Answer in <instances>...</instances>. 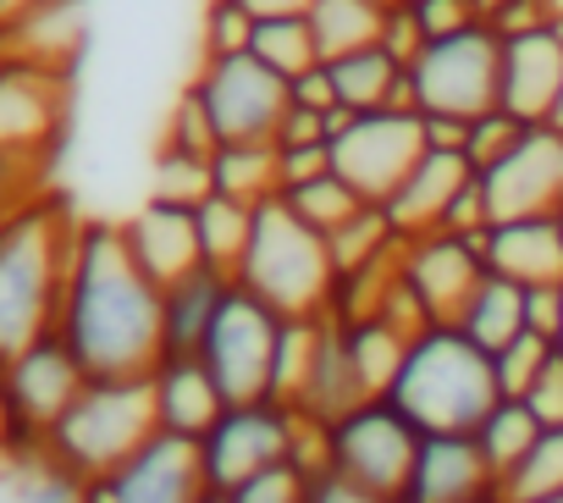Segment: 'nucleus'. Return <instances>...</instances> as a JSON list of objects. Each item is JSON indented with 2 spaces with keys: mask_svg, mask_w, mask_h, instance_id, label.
<instances>
[{
  "mask_svg": "<svg viewBox=\"0 0 563 503\" xmlns=\"http://www.w3.org/2000/svg\"><path fill=\"white\" fill-rule=\"evenodd\" d=\"M56 338L84 376H150L161 365V288L128 255L122 221H84L73 232Z\"/></svg>",
  "mask_w": 563,
  "mask_h": 503,
  "instance_id": "obj_1",
  "label": "nucleus"
},
{
  "mask_svg": "<svg viewBox=\"0 0 563 503\" xmlns=\"http://www.w3.org/2000/svg\"><path fill=\"white\" fill-rule=\"evenodd\" d=\"M73 232L78 216L56 194H34L0 216V365L56 332Z\"/></svg>",
  "mask_w": 563,
  "mask_h": 503,
  "instance_id": "obj_2",
  "label": "nucleus"
},
{
  "mask_svg": "<svg viewBox=\"0 0 563 503\" xmlns=\"http://www.w3.org/2000/svg\"><path fill=\"white\" fill-rule=\"evenodd\" d=\"M387 398L420 431H475L481 415L503 393H497V376H492V354L475 349L453 321H437L409 343Z\"/></svg>",
  "mask_w": 563,
  "mask_h": 503,
  "instance_id": "obj_3",
  "label": "nucleus"
},
{
  "mask_svg": "<svg viewBox=\"0 0 563 503\" xmlns=\"http://www.w3.org/2000/svg\"><path fill=\"white\" fill-rule=\"evenodd\" d=\"M232 283L254 294L265 310H276L282 321H294V316H327L338 266L327 238L310 232L282 199H271L254 210V238Z\"/></svg>",
  "mask_w": 563,
  "mask_h": 503,
  "instance_id": "obj_4",
  "label": "nucleus"
},
{
  "mask_svg": "<svg viewBox=\"0 0 563 503\" xmlns=\"http://www.w3.org/2000/svg\"><path fill=\"white\" fill-rule=\"evenodd\" d=\"M155 426V393L150 376H89L84 393L67 404V415L51 426L45 453L78 475L84 486L117 470L139 442H150Z\"/></svg>",
  "mask_w": 563,
  "mask_h": 503,
  "instance_id": "obj_5",
  "label": "nucleus"
},
{
  "mask_svg": "<svg viewBox=\"0 0 563 503\" xmlns=\"http://www.w3.org/2000/svg\"><path fill=\"white\" fill-rule=\"evenodd\" d=\"M84 365L73 360V349L45 332L34 338L18 360L0 365V409H7V437H0V459L18 464V459H34L45 453V437L51 426L67 415V404L84 393Z\"/></svg>",
  "mask_w": 563,
  "mask_h": 503,
  "instance_id": "obj_6",
  "label": "nucleus"
},
{
  "mask_svg": "<svg viewBox=\"0 0 563 503\" xmlns=\"http://www.w3.org/2000/svg\"><path fill=\"white\" fill-rule=\"evenodd\" d=\"M332 133V172L365 199V205H387L393 188L415 172V161L426 155V122L409 106H387V111H332L327 117Z\"/></svg>",
  "mask_w": 563,
  "mask_h": 503,
  "instance_id": "obj_7",
  "label": "nucleus"
},
{
  "mask_svg": "<svg viewBox=\"0 0 563 503\" xmlns=\"http://www.w3.org/2000/svg\"><path fill=\"white\" fill-rule=\"evenodd\" d=\"M497 56L503 40L486 23L431 40L409 62V106L420 117H459V122L486 117L497 106Z\"/></svg>",
  "mask_w": 563,
  "mask_h": 503,
  "instance_id": "obj_8",
  "label": "nucleus"
},
{
  "mask_svg": "<svg viewBox=\"0 0 563 503\" xmlns=\"http://www.w3.org/2000/svg\"><path fill=\"white\" fill-rule=\"evenodd\" d=\"M420 426L393 404V398H365L349 415L327 420V459L360 481L371 497H404L415 453H420Z\"/></svg>",
  "mask_w": 563,
  "mask_h": 503,
  "instance_id": "obj_9",
  "label": "nucleus"
},
{
  "mask_svg": "<svg viewBox=\"0 0 563 503\" xmlns=\"http://www.w3.org/2000/svg\"><path fill=\"white\" fill-rule=\"evenodd\" d=\"M188 95L205 106L221 144H254L276 139V122L288 117V78H276L265 62L243 56H199V73L188 78Z\"/></svg>",
  "mask_w": 563,
  "mask_h": 503,
  "instance_id": "obj_10",
  "label": "nucleus"
},
{
  "mask_svg": "<svg viewBox=\"0 0 563 503\" xmlns=\"http://www.w3.org/2000/svg\"><path fill=\"white\" fill-rule=\"evenodd\" d=\"M299 409L276 404V398H254V404H227L216 415V426L199 437V464H205V486L210 492H232L249 475L271 470V464H294V442H299Z\"/></svg>",
  "mask_w": 563,
  "mask_h": 503,
  "instance_id": "obj_11",
  "label": "nucleus"
},
{
  "mask_svg": "<svg viewBox=\"0 0 563 503\" xmlns=\"http://www.w3.org/2000/svg\"><path fill=\"white\" fill-rule=\"evenodd\" d=\"M276 332H282V316L265 310L254 294H243L232 283L221 310H216V321H210V332H205V343H199V360L216 376L227 404H254V398L271 393Z\"/></svg>",
  "mask_w": 563,
  "mask_h": 503,
  "instance_id": "obj_12",
  "label": "nucleus"
},
{
  "mask_svg": "<svg viewBox=\"0 0 563 503\" xmlns=\"http://www.w3.org/2000/svg\"><path fill=\"white\" fill-rule=\"evenodd\" d=\"M67 122V73L0 56V155L18 161H51Z\"/></svg>",
  "mask_w": 563,
  "mask_h": 503,
  "instance_id": "obj_13",
  "label": "nucleus"
},
{
  "mask_svg": "<svg viewBox=\"0 0 563 503\" xmlns=\"http://www.w3.org/2000/svg\"><path fill=\"white\" fill-rule=\"evenodd\" d=\"M205 486V464H199V442L155 431L150 442H139L117 470H106L100 481L84 486V503H199Z\"/></svg>",
  "mask_w": 563,
  "mask_h": 503,
  "instance_id": "obj_14",
  "label": "nucleus"
},
{
  "mask_svg": "<svg viewBox=\"0 0 563 503\" xmlns=\"http://www.w3.org/2000/svg\"><path fill=\"white\" fill-rule=\"evenodd\" d=\"M481 194L492 221H519V216H552L563 205V128L536 122L525 139L481 172Z\"/></svg>",
  "mask_w": 563,
  "mask_h": 503,
  "instance_id": "obj_15",
  "label": "nucleus"
},
{
  "mask_svg": "<svg viewBox=\"0 0 563 503\" xmlns=\"http://www.w3.org/2000/svg\"><path fill=\"white\" fill-rule=\"evenodd\" d=\"M398 277H404V288L426 305L431 321H459V310L470 305L475 283L486 277L481 238H459V232L404 238V266H398Z\"/></svg>",
  "mask_w": 563,
  "mask_h": 503,
  "instance_id": "obj_16",
  "label": "nucleus"
},
{
  "mask_svg": "<svg viewBox=\"0 0 563 503\" xmlns=\"http://www.w3.org/2000/svg\"><path fill=\"white\" fill-rule=\"evenodd\" d=\"M558 95H563V40L552 34V23L530 34H508L497 56V111L536 128L552 122Z\"/></svg>",
  "mask_w": 563,
  "mask_h": 503,
  "instance_id": "obj_17",
  "label": "nucleus"
},
{
  "mask_svg": "<svg viewBox=\"0 0 563 503\" xmlns=\"http://www.w3.org/2000/svg\"><path fill=\"white\" fill-rule=\"evenodd\" d=\"M492 492H497V475H492L475 431H426L420 437V453H415V470L404 486L409 503H475Z\"/></svg>",
  "mask_w": 563,
  "mask_h": 503,
  "instance_id": "obj_18",
  "label": "nucleus"
},
{
  "mask_svg": "<svg viewBox=\"0 0 563 503\" xmlns=\"http://www.w3.org/2000/svg\"><path fill=\"white\" fill-rule=\"evenodd\" d=\"M122 238H128V255L139 261V272L155 288H172V283H183V277H194L205 266L199 261V227H194V210L188 205L144 199L122 221Z\"/></svg>",
  "mask_w": 563,
  "mask_h": 503,
  "instance_id": "obj_19",
  "label": "nucleus"
},
{
  "mask_svg": "<svg viewBox=\"0 0 563 503\" xmlns=\"http://www.w3.org/2000/svg\"><path fill=\"white\" fill-rule=\"evenodd\" d=\"M475 183V166L459 155V150H426L415 161V172L393 188V199L382 205L393 232L398 238H426V232H442L453 199Z\"/></svg>",
  "mask_w": 563,
  "mask_h": 503,
  "instance_id": "obj_20",
  "label": "nucleus"
},
{
  "mask_svg": "<svg viewBox=\"0 0 563 503\" xmlns=\"http://www.w3.org/2000/svg\"><path fill=\"white\" fill-rule=\"evenodd\" d=\"M481 261L492 277H508L519 288H552L563 283V232L552 216L492 221L481 232Z\"/></svg>",
  "mask_w": 563,
  "mask_h": 503,
  "instance_id": "obj_21",
  "label": "nucleus"
},
{
  "mask_svg": "<svg viewBox=\"0 0 563 503\" xmlns=\"http://www.w3.org/2000/svg\"><path fill=\"white\" fill-rule=\"evenodd\" d=\"M150 393H155V426L172 431V437H188V442H199L216 426V415L227 409V398H221V387H216V376L205 371L199 354L194 360H161L150 371Z\"/></svg>",
  "mask_w": 563,
  "mask_h": 503,
  "instance_id": "obj_22",
  "label": "nucleus"
},
{
  "mask_svg": "<svg viewBox=\"0 0 563 503\" xmlns=\"http://www.w3.org/2000/svg\"><path fill=\"white\" fill-rule=\"evenodd\" d=\"M227 288L232 283L210 266H199L194 277H183L172 288H161V360H194L199 354Z\"/></svg>",
  "mask_w": 563,
  "mask_h": 503,
  "instance_id": "obj_23",
  "label": "nucleus"
},
{
  "mask_svg": "<svg viewBox=\"0 0 563 503\" xmlns=\"http://www.w3.org/2000/svg\"><path fill=\"white\" fill-rule=\"evenodd\" d=\"M327 73H332V89H338V106L343 111H387V106H409V67L393 56V51H382V45H371V51H354V56H338V62H327ZM415 111V106H409Z\"/></svg>",
  "mask_w": 563,
  "mask_h": 503,
  "instance_id": "obj_24",
  "label": "nucleus"
},
{
  "mask_svg": "<svg viewBox=\"0 0 563 503\" xmlns=\"http://www.w3.org/2000/svg\"><path fill=\"white\" fill-rule=\"evenodd\" d=\"M210 183L216 194L260 210L271 199H282V166H276V144L271 139H254V144H221L210 155Z\"/></svg>",
  "mask_w": 563,
  "mask_h": 503,
  "instance_id": "obj_25",
  "label": "nucleus"
},
{
  "mask_svg": "<svg viewBox=\"0 0 563 503\" xmlns=\"http://www.w3.org/2000/svg\"><path fill=\"white\" fill-rule=\"evenodd\" d=\"M475 349H486V354H497L503 343H514L519 332H525V288L519 283H508V277H481L475 283V294H470V305L459 310V321H453Z\"/></svg>",
  "mask_w": 563,
  "mask_h": 503,
  "instance_id": "obj_26",
  "label": "nucleus"
},
{
  "mask_svg": "<svg viewBox=\"0 0 563 503\" xmlns=\"http://www.w3.org/2000/svg\"><path fill=\"white\" fill-rule=\"evenodd\" d=\"M354 404H365V393H360V376H354V360H349V338H343V327L327 316V327H321V349H316V371H310V393H305V409L299 415H310V420H338V415H349Z\"/></svg>",
  "mask_w": 563,
  "mask_h": 503,
  "instance_id": "obj_27",
  "label": "nucleus"
},
{
  "mask_svg": "<svg viewBox=\"0 0 563 503\" xmlns=\"http://www.w3.org/2000/svg\"><path fill=\"white\" fill-rule=\"evenodd\" d=\"M194 227H199V261L232 283L254 238V210L227 194H210L205 205H194Z\"/></svg>",
  "mask_w": 563,
  "mask_h": 503,
  "instance_id": "obj_28",
  "label": "nucleus"
},
{
  "mask_svg": "<svg viewBox=\"0 0 563 503\" xmlns=\"http://www.w3.org/2000/svg\"><path fill=\"white\" fill-rule=\"evenodd\" d=\"M382 23H387V7H376V0H316L310 7V29H316L321 62H338V56L382 45Z\"/></svg>",
  "mask_w": 563,
  "mask_h": 503,
  "instance_id": "obj_29",
  "label": "nucleus"
},
{
  "mask_svg": "<svg viewBox=\"0 0 563 503\" xmlns=\"http://www.w3.org/2000/svg\"><path fill=\"white\" fill-rule=\"evenodd\" d=\"M321 327H327V316H294V321H282V332H276V360H271V393H265V398L288 404V409H305L310 371H316V349H321Z\"/></svg>",
  "mask_w": 563,
  "mask_h": 503,
  "instance_id": "obj_30",
  "label": "nucleus"
},
{
  "mask_svg": "<svg viewBox=\"0 0 563 503\" xmlns=\"http://www.w3.org/2000/svg\"><path fill=\"white\" fill-rule=\"evenodd\" d=\"M343 338H349V360H354V376H360V393L365 398H387L409 343L382 321V316H365V321H338Z\"/></svg>",
  "mask_w": 563,
  "mask_h": 503,
  "instance_id": "obj_31",
  "label": "nucleus"
},
{
  "mask_svg": "<svg viewBox=\"0 0 563 503\" xmlns=\"http://www.w3.org/2000/svg\"><path fill=\"white\" fill-rule=\"evenodd\" d=\"M536 437H541V420H536V409H530L525 398H497V404L481 415L475 442H481V453H486V464H492L497 486H503V475L530 453V442H536Z\"/></svg>",
  "mask_w": 563,
  "mask_h": 503,
  "instance_id": "obj_32",
  "label": "nucleus"
},
{
  "mask_svg": "<svg viewBox=\"0 0 563 503\" xmlns=\"http://www.w3.org/2000/svg\"><path fill=\"white\" fill-rule=\"evenodd\" d=\"M249 56L265 62L276 78H288V84L305 78L310 67H321V45H316L310 18H271V23H254Z\"/></svg>",
  "mask_w": 563,
  "mask_h": 503,
  "instance_id": "obj_33",
  "label": "nucleus"
},
{
  "mask_svg": "<svg viewBox=\"0 0 563 503\" xmlns=\"http://www.w3.org/2000/svg\"><path fill=\"white\" fill-rule=\"evenodd\" d=\"M282 205H288L310 232H321V238H332L338 227H349L360 210H365V199L338 177V172H327V177H310V183H299V188H282Z\"/></svg>",
  "mask_w": 563,
  "mask_h": 503,
  "instance_id": "obj_34",
  "label": "nucleus"
},
{
  "mask_svg": "<svg viewBox=\"0 0 563 503\" xmlns=\"http://www.w3.org/2000/svg\"><path fill=\"white\" fill-rule=\"evenodd\" d=\"M398 243H404V238L393 232V221H387L382 205H365L349 227H338V232L327 238L338 277H343V272H360V266H371V261H382V255H393Z\"/></svg>",
  "mask_w": 563,
  "mask_h": 503,
  "instance_id": "obj_35",
  "label": "nucleus"
},
{
  "mask_svg": "<svg viewBox=\"0 0 563 503\" xmlns=\"http://www.w3.org/2000/svg\"><path fill=\"white\" fill-rule=\"evenodd\" d=\"M503 503H525V497H547L563 492V426H541V437L530 442V453L503 475Z\"/></svg>",
  "mask_w": 563,
  "mask_h": 503,
  "instance_id": "obj_36",
  "label": "nucleus"
},
{
  "mask_svg": "<svg viewBox=\"0 0 563 503\" xmlns=\"http://www.w3.org/2000/svg\"><path fill=\"white\" fill-rule=\"evenodd\" d=\"M558 354V343L552 338H541V332H519L514 343H503L497 354H492V376H497V393L503 398H525L530 387H536V376L547 371V360Z\"/></svg>",
  "mask_w": 563,
  "mask_h": 503,
  "instance_id": "obj_37",
  "label": "nucleus"
},
{
  "mask_svg": "<svg viewBox=\"0 0 563 503\" xmlns=\"http://www.w3.org/2000/svg\"><path fill=\"white\" fill-rule=\"evenodd\" d=\"M216 194V183H210V161H199V155H177V150H161L155 155V188H150V199H172V205H205Z\"/></svg>",
  "mask_w": 563,
  "mask_h": 503,
  "instance_id": "obj_38",
  "label": "nucleus"
},
{
  "mask_svg": "<svg viewBox=\"0 0 563 503\" xmlns=\"http://www.w3.org/2000/svg\"><path fill=\"white\" fill-rule=\"evenodd\" d=\"M254 40V18L238 0H205V23H199V56H243Z\"/></svg>",
  "mask_w": 563,
  "mask_h": 503,
  "instance_id": "obj_39",
  "label": "nucleus"
},
{
  "mask_svg": "<svg viewBox=\"0 0 563 503\" xmlns=\"http://www.w3.org/2000/svg\"><path fill=\"white\" fill-rule=\"evenodd\" d=\"M519 139H525V122H514L508 111H497V106H492L486 117H475V122L464 128V161H470V166H475V177H481V172H486V166H497Z\"/></svg>",
  "mask_w": 563,
  "mask_h": 503,
  "instance_id": "obj_40",
  "label": "nucleus"
},
{
  "mask_svg": "<svg viewBox=\"0 0 563 503\" xmlns=\"http://www.w3.org/2000/svg\"><path fill=\"white\" fill-rule=\"evenodd\" d=\"M161 150H177V155H199V161H210L216 150H221V139H216V128H210V117H205V106L183 89V100L172 106V122H166V139H161Z\"/></svg>",
  "mask_w": 563,
  "mask_h": 503,
  "instance_id": "obj_41",
  "label": "nucleus"
},
{
  "mask_svg": "<svg viewBox=\"0 0 563 503\" xmlns=\"http://www.w3.org/2000/svg\"><path fill=\"white\" fill-rule=\"evenodd\" d=\"M227 503H305V475L294 464H271L260 475H249L243 486L221 492Z\"/></svg>",
  "mask_w": 563,
  "mask_h": 503,
  "instance_id": "obj_42",
  "label": "nucleus"
},
{
  "mask_svg": "<svg viewBox=\"0 0 563 503\" xmlns=\"http://www.w3.org/2000/svg\"><path fill=\"white\" fill-rule=\"evenodd\" d=\"M409 12H415L426 45H431V40H448V34H464V29L481 23L470 0H409Z\"/></svg>",
  "mask_w": 563,
  "mask_h": 503,
  "instance_id": "obj_43",
  "label": "nucleus"
},
{
  "mask_svg": "<svg viewBox=\"0 0 563 503\" xmlns=\"http://www.w3.org/2000/svg\"><path fill=\"white\" fill-rule=\"evenodd\" d=\"M305 503H387V497H371L360 481H349L338 464H321L305 475Z\"/></svg>",
  "mask_w": 563,
  "mask_h": 503,
  "instance_id": "obj_44",
  "label": "nucleus"
},
{
  "mask_svg": "<svg viewBox=\"0 0 563 503\" xmlns=\"http://www.w3.org/2000/svg\"><path fill=\"white\" fill-rule=\"evenodd\" d=\"M382 51H393L404 67L426 51V34H420V23H415V12H409V0H398V7H387V23H382Z\"/></svg>",
  "mask_w": 563,
  "mask_h": 503,
  "instance_id": "obj_45",
  "label": "nucleus"
},
{
  "mask_svg": "<svg viewBox=\"0 0 563 503\" xmlns=\"http://www.w3.org/2000/svg\"><path fill=\"white\" fill-rule=\"evenodd\" d=\"M276 166H282V188H299V183H310V177H327V172H332V144L276 150Z\"/></svg>",
  "mask_w": 563,
  "mask_h": 503,
  "instance_id": "obj_46",
  "label": "nucleus"
},
{
  "mask_svg": "<svg viewBox=\"0 0 563 503\" xmlns=\"http://www.w3.org/2000/svg\"><path fill=\"white\" fill-rule=\"evenodd\" d=\"M525 404L536 409L541 426H563V354L547 360V371L536 376V387L525 393Z\"/></svg>",
  "mask_w": 563,
  "mask_h": 503,
  "instance_id": "obj_47",
  "label": "nucleus"
},
{
  "mask_svg": "<svg viewBox=\"0 0 563 503\" xmlns=\"http://www.w3.org/2000/svg\"><path fill=\"white\" fill-rule=\"evenodd\" d=\"M276 150H299V144H332L327 133V117L321 111H305V106H288V117L276 122Z\"/></svg>",
  "mask_w": 563,
  "mask_h": 503,
  "instance_id": "obj_48",
  "label": "nucleus"
},
{
  "mask_svg": "<svg viewBox=\"0 0 563 503\" xmlns=\"http://www.w3.org/2000/svg\"><path fill=\"white\" fill-rule=\"evenodd\" d=\"M288 100H294V106H305V111H321V117H332V111H338V89H332V73H327V62H321V67H310L305 78H294V84H288Z\"/></svg>",
  "mask_w": 563,
  "mask_h": 503,
  "instance_id": "obj_49",
  "label": "nucleus"
},
{
  "mask_svg": "<svg viewBox=\"0 0 563 503\" xmlns=\"http://www.w3.org/2000/svg\"><path fill=\"white\" fill-rule=\"evenodd\" d=\"M558 321H563V283L525 288V327L541 332V338H558Z\"/></svg>",
  "mask_w": 563,
  "mask_h": 503,
  "instance_id": "obj_50",
  "label": "nucleus"
},
{
  "mask_svg": "<svg viewBox=\"0 0 563 503\" xmlns=\"http://www.w3.org/2000/svg\"><path fill=\"white\" fill-rule=\"evenodd\" d=\"M426 122V150H459L464 155V128L470 122H459V117H420Z\"/></svg>",
  "mask_w": 563,
  "mask_h": 503,
  "instance_id": "obj_51",
  "label": "nucleus"
},
{
  "mask_svg": "<svg viewBox=\"0 0 563 503\" xmlns=\"http://www.w3.org/2000/svg\"><path fill=\"white\" fill-rule=\"evenodd\" d=\"M238 7H243L254 23H271V18H310L316 0H238Z\"/></svg>",
  "mask_w": 563,
  "mask_h": 503,
  "instance_id": "obj_52",
  "label": "nucleus"
},
{
  "mask_svg": "<svg viewBox=\"0 0 563 503\" xmlns=\"http://www.w3.org/2000/svg\"><path fill=\"white\" fill-rule=\"evenodd\" d=\"M40 7H51V0H0V34H7L12 23H23V18H34Z\"/></svg>",
  "mask_w": 563,
  "mask_h": 503,
  "instance_id": "obj_53",
  "label": "nucleus"
},
{
  "mask_svg": "<svg viewBox=\"0 0 563 503\" xmlns=\"http://www.w3.org/2000/svg\"><path fill=\"white\" fill-rule=\"evenodd\" d=\"M470 7H475V18H481V23L492 29V23H497V12L508 7V0H470Z\"/></svg>",
  "mask_w": 563,
  "mask_h": 503,
  "instance_id": "obj_54",
  "label": "nucleus"
},
{
  "mask_svg": "<svg viewBox=\"0 0 563 503\" xmlns=\"http://www.w3.org/2000/svg\"><path fill=\"white\" fill-rule=\"evenodd\" d=\"M541 7H547V18H552V23L563 18V0H541Z\"/></svg>",
  "mask_w": 563,
  "mask_h": 503,
  "instance_id": "obj_55",
  "label": "nucleus"
},
{
  "mask_svg": "<svg viewBox=\"0 0 563 503\" xmlns=\"http://www.w3.org/2000/svg\"><path fill=\"white\" fill-rule=\"evenodd\" d=\"M525 503H563V492H547V497H525Z\"/></svg>",
  "mask_w": 563,
  "mask_h": 503,
  "instance_id": "obj_56",
  "label": "nucleus"
},
{
  "mask_svg": "<svg viewBox=\"0 0 563 503\" xmlns=\"http://www.w3.org/2000/svg\"><path fill=\"white\" fill-rule=\"evenodd\" d=\"M552 128H563V95H558V111H552Z\"/></svg>",
  "mask_w": 563,
  "mask_h": 503,
  "instance_id": "obj_57",
  "label": "nucleus"
},
{
  "mask_svg": "<svg viewBox=\"0 0 563 503\" xmlns=\"http://www.w3.org/2000/svg\"><path fill=\"white\" fill-rule=\"evenodd\" d=\"M199 503H227V497H221V492H205V497H199Z\"/></svg>",
  "mask_w": 563,
  "mask_h": 503,
  "instance_id": "obj_58",
  "label": "nucleus"
},
{
  "mask_svg": "<svg viewBox=\"0 0 563 503\" xmlns=\"http://www.w3.org/2000/svg\"><path fill=\"white\" fill-rule=\"evenodd\" d=\"M552 221H558V232H563V205H558V210H552Z\"/></svg>",
  "mask_w": 563,
  "mask_h": 503,
  "instance_id": "obj_59",
  "label": "nucleus"
},
{
  "mask_svg": "<svg viewBox=\"0 0 563 503\" xmlns=\"http://www.w3.org/2000/svg\"><path fill=\"white\" fill-rule=\"evenodd\" d=\"M475 503H503V492H492V497H475Z\"/></svg>",
  "mask_w": 563,
  "mask_h": 503,
  "instance_id": "obj_60",
  "label": "nucleus"
},
{
  "mask_svg": "<svg viewBox=\"0 0 563 503\" xmlns=\"http://www.w3.org/2000/svg\"><path fill=\"white\" fill-rule=\"evenodd\" d=\"M552 34H558V40H563V18H558V23H552Z\"/></svg>",
  "mask_w": 563,
  "mask_h": 503,
  "instance_id": "obj_61",
  "label": "nucleus"
},
{
  "mask_svg": "<svg viewBox=\"0 0 563 503\" xmlns=\"http://www.w3.org/2000/svg\"><path fill=\"white\" fill-rule=\"evenodd\" d=\"M376 7H398V0H376Z\"/></svg>",
  "mask_w": 563,
  "mask_h": 503,
  "instance_id": "obj_62",
  "label": "nucleus"
},
{
  "mask_svg": "<svg viewBox=\"0 0 563 503\" xmlns=\"http://www.w3.org/2000/svg\"><path fill=\"white\" fill-rule=\"evenodd\" d=\"M387 503H409V497H387Z\"/></svg>",
  "mask_w": 563,
  "mask_h": 503,
  "instance_id": "obj_63",
  "label": "nucleus"
}]
</instances>
